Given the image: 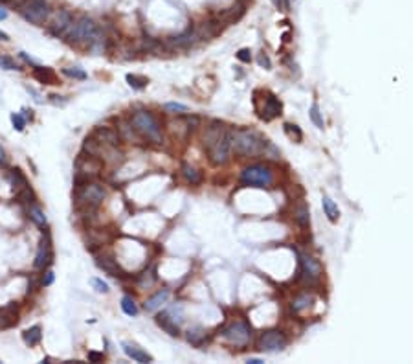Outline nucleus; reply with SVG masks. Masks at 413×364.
I'll return each instance as SVG.
<instances>
[{
  "mask_svg": "<svg viewBox=\"0 0 413 364\" xmlns=\"http://www.w3.org/2000/svg\"><path fill=\"white\" fill-rule=\"evenodd\" d=\"M265 142L255 131L250 129H235L232 131V149L237 155L242 156H257L263 155Z\"/></svg>",
  "mask_w": 413,
  "mask_h": 364,
  "instance_id": "obj_1",
  "label": "nucleus"
},
{
  "mask_svg": "<svg viewBox=\"0 0 413 364\" xmlns=\"http://www.w3.org/2000/svg\"><path fill=\"white\" fill-rule=\"evenodd\" d=\"M131 125H133L134 131L140 133L143 138H149V140L156 142V144L162 140L160 125H158L156 118H154L151 112H147V110H136L133 114Z\"/></svg>",
  "mask_w": 413,
  "mask_h": 364,
  "instance_id": "obj_2",
  "label": "nucleus"
},
{
  "mask_svg": "<svg viewBox=\"0 0 413 364\" xmlns=\"http://www.w3.org/2000/svg\"><path fill=\"white\" fill-rule=\"evenodd\" d=\"M67 34L70 37V40H73V42H90L92 44V42L100 40L98 26L88 17H79L77 20H73Z\"/></svg>",
  "mask_w": 413,
  "mask_h": 364,
  "instance_id": "obj_3",
  "label": "nucleus"
},
{
  "mask_svg": "<svg viewBox=\"0 0 413 364\" xmlns=\"http://www.w3.org/2000/svg\"><path fill=\"white\" fill-rule=\"evenodd\" d=\"M15 6L19 7L20 15L37 26H42L46 22L50 9H48L46 0H17Z\"/></svg>",
  "mask_w": 413,
  "mask_h": 364,
  "instance_id": "obj_4",
  "label": "nucleus"
},
{
  "mask_svg": "<svg viewBox=\"0 0 413 364\" xmlns=\"http://www.w3.org/2000/svg\"><path fill=\"white\" fill-rule=\"evenodd\" d=\"M241 181L246 186H255V188H270L274 182L272 171L265 166H250L242 169Z\"/></svg>",
  "mask_w": 413,
  "mask_h": 364,
  "instance_id": "obj_5",
  "label": "nucleus"
},
{
  "mask_svg": "<svg viewBox=\"0 0 413 364\" xmlns=\"http://www.w3.org/2000/svg\"><path fill=\"white\" fill-rule=\"evenodd\" d=\"M105 197H107V191L101 184H96V182L88 184L87 182L77 193V202L85 208H98Z\"/></svg>",
  "mask_w": 413,
  "mask_h": 364,
  "instance_id": "obj_6",
  "label": "nucleus"
},
{
  "mask_svg": "<svg viewBox=\"0 0 413 364\" xmlns=\"http://www.w3.org/2000/svg\"><path fill=\"white\" fill-rule=\"evenodd\" d=\"M207 151H209V160L213 162L215 166L226 164L228 158H230V151H232V133L226 129L222 133V136Z\"/></svg>",
  "mask_w": 413,
  "mask_h": 364,
  "instance_id": "obj_7",
  "label": "nucleus"
},
{
  "mask_svg": "<svg viewBox=\"0 0 413 364\" xmlns=\"http://www.w3.org/2000/svg\"><path fill=\"white\" fill-rule=\"evenodd\" d=\"M222 335H224L228 342L234 344V346H246L250 342V338H252V329H250V326L246 322L237 320V322L230 324Z\"/></svg>",
  "mask_w": 413,
  "mask_h": 364,
  "instance_id": "obj_8",
  "label": "nucleus"
},
{
  "mask_svg": "<svg viewBox=\"0 0 413 364\" xmlns=\"http://www.w3.org/2000/svg\"><path fill=\"white\" fill-rule=\"evenodd\" d=\"M288 344L287 337L281 333V331H267L263 333L257 342V348L261 351H268V353H274V351H281L285 346Z\"/></svg>",
  "mask_w": 413,
  "mask_h": 364,
  "instance_id": "obj_9",
  "label": "nucleus"
},
{
  "mask_svg": "<svg viewBox=\"0 0 413 364\" xmlns=\"http://www.w3.org/2000/svg\"><path fill=\"white\" fill-rule=\"evenodd\" d=\"M300 265H301V276L307 278L309 282L310 280H318L321 276V265L318 259H314L312 256H307V254H300Z\"/></svg>",
  "mask_w": 413,
  "mask_h": 364,
  "instance_id": "obj_10",
  "label": "nucleus"
},
{
  "mask_svg": "<svg viewBox=\"0 0 413 364\" xmlns=\"http://www.w3.org/2000/svg\"><path fill=\"white\" fill-rule=\"evenodd\" d=\"M281 110H283V105H281V101L275 98V96L268 94V98L265 100V107L259 110V116L263 118V120H274V118H277V116H281Z\"/></svg>",
  "mask_w": 413,
  "mask_h": 364,
  "instance_id": "obj_11",
  "label": "nucleus"
},
{
  "mask_svg": "<svg viewBox=\"0 0 413 364\" xmlns=\"http://www.w3.org/2000/svg\"><path fill=\"white\" fill-rule=\"evenodd\" d=\"M224 131H226V127H224L222 123H219V121H215V123H211L209 127H206V133H204V136H202V144H204V147L206 149L211 147L215 142L222 136Z\"/></svg>",
  "mask_w": 413,
  "mask_h": 364,
  "instance_id": "obj_12",
  "label": "nucleus"
},
{
  "mask_svg": "<svg viewBox=\"0 0 413 364\" xmlns=\"http://www.w3.org/2000/svg\"><path fill=\"white\" fill-rule=\"evenodd\" d=\"M94 138L100 142L101 146L105 144V146H110V147H114V146H118V144H120V135H118L116 131H112V129H108V127L96 129Z\"/></svg>",
  "mask_w": 413,
  "mask_h": 364,
  "instance_id": "obj_13",
  "label": "nucleus"
},
{
  "mask_svg": "<svg viewBox=\"0 0 413 364\" xmlns=\"http://www.w3.org/2000/svg\"><path fill=\"white\" fill-rule=\"evenodd\" d=\"M101 169V164L96 160L94 155H88L87 158H79L77 160V173L81 175H96Z\"/></svg>",
  "mask_w": 413,
  "mask_h": 364,
  "instance_id": "obj_14",
  "label": "nucleus"
},
{
  "mask_svg": "<svg viewBox=\"0 0 413 364\" xmlns=\"http://www.w3.org/2000/svg\"><path fill=\"white\" fill-rule=\"evenodd\" d=\"M121 346H123V351H125L127 355L133 359V361H136V363H151V361H153V357L141 350L140 346H136V344L123 342Z\"/></svg>",
  "mask_w": 413,
  "mask_h": 364,
  "instance_id": "obj_15",
  "label": "nucleus"
},
{
  "mask_svg": "<svg viewBox=\"0 0 413 364\" xmlns=\"http://www.w3.org/2000/svg\"><path fill=\"white\" fill-rule=\"evenodd\" d=\"M156 324L166 331L167 335H171V337H178L180 335L178 324H176L174 318H171L169 313H162V315H158V317H156Z\"/></svg>",
  "mask_w": 413,
  "mask_h": 364,
  "instance_id": "obj_16",
  "label": "nucleus"
},
{
  "mask_svg": "<svg viewBox=\"0 0 413 364\" xmlns=\"http://www.w3.org/2000/svg\"><path fill=\"white\" fill-rule=\"evenodd\" d=\"M294 219H296V222L300 224L301 228H309V224H310V216H309V206H307L303 201H300L296 206H294Z\"/></svg>",
  "mask_w": 413,
  "mask_h": 364,
  "instance_id": "obj_17",
  "label": "nucleus"
},
{
  "mask_svg": "<svg viewBox=\"0 0 413 364\" xmlns=\"http://www.w3.org/2000/svg\"><path fill=\"white\" fill-rule=\"evenodd\" d=\"M167 298H169V291L167 289H162L158 291L154 296H151L149 300L145 302V311H149V313H153V311L160 309L162 305L167 302Z\"/></svg>",
  "mask_w": 413,
  "mask_h": 364,
  "instance_id": "obj_18",
  "label": "nucleus"
},
{
  "mask_svg": "<svg viewBox=\"0 0 413 364\" xmlns=\"http://www.w3.org/2000/svg\"><path fill=\"white\" fill-rule=\"evenodd\" d=\"M321 204H323V212H325L327 219L331 222H336L338 219H340V208L336 206V202L331 199V197L323 195V199H321Z\"/></svg>",
  "mask_w": 413,
  "mask_h": 364,
  "instance_id": "obj_19",
  "label": "nucleus"
},
{
  "mask_svg": "<svg viewBox=\"0 0 413 364\" xmlns=\"http://www.w3.org/2000/svg\"><path fill=\"white\" fill-rule=\"evenodd\" d=\"M50 259H52L50 243L42 239V241H40V247H39V252H37V257H35V267H37V269H42L44 265L50 263Z\"/></svg>",
  "mask_w": 413,
  "mask_h": 364,
  "instance_id": "obj_20",
  "label": "nucleus"
},
{
  "mask_svg": "<svg viewBox=\"0 0 413 364\" xmlns=\"http://www.w3.org/2000/svg\"><path fill=\"white\" fill-rule=\"evenodd\" d=\"M96 263H98V267L100 269H103L107 274H110V276H121L120 272V267H118V263L114 261L112 257H108V256H101V257H98L96 259Z\"/></svg>",
  "mask_w": 413,
  "mask_h": 364,
  "instance_id": "obj_21",
  "label": "nucleus"
},
{
  "mask_svg": "<svg viewBox=\"0 0 413 364\" xmlns=\"http://www.w3.org/2000/svg\"><path fill=\"white\" fill-rule=\"evenodd\" d=\"M72 22H73L72 15L68 13V11H61V13L55 17L54 34H65V32H68V28H70Z\"/></svg>",
  "mask_w": 413,
  "mask_h": 364,
  "instance_id": "obj_22",
  "label": "nucleus"
},
{
  "mask_svg": "<svg viewBox=\"0 0 413 364\" xmlns=\"http://www.w3.org/2000/svg\"><path fill=\"white\" fill-rule=\"evenodd\" d=\"M15 305H7V307H2L0 309V328H9L17 322V313H15Z\"/></svg>",
  "mask_w": 413,
  "mask_h": 364,
  "instance_id": "obj_23",
  "label": "nucleus"
},
{
  "mask_svg": "<svg viewBox=\"0 0 413 364\" xmlns=\"http://www.w3.org/2000/svg\"><path fill=\"white\" fill-rule=\"evenodd\" d=\"M314 302V296L312 294H309V292H303V294H300V296L294 298L292 302V311H296V313H301L303 309H307V307H310V303Z\"/></svg>",
  "mask_w": 413,
  "mask_h": 364,
  "instance_id": "obj_24",
  "label": "nucleus"
},
{
  "mask_svg": "<svg viewBox=\"0 0 413 364\" xmlns=\"http://www.w3.org/2000/svg\"><path fill=\"white\" fill-rule=\"evenodd\" d=\"M40 337H42V333H40L39 326H34V328H30V329L22 333V338H24V342L28 346H37L40 342Z\"/></svg>",
  "mask_w": 413,
  "mask_h": 364,
  "instance_id": "obj_25",
  "label": "nucleus"
},
{
  "mask_svg": "<svg viewBox=\"0 0 413 364\" xmlns=\"http://www.w3.org/2000/svg\"><path fill=\"white\" fill-rule=\"evenodd\" d=\"M121 309H123V313L129 315V317H136V315H138V305L134 303V300L131 296L121 298Z\"/></svg>",
  "mask_w": 413,
  "mask_h": 364,
  "instance_id": "obj_26",
  "label": "nucleus"
},
{
  "mask_svg": "<svg viewBox=\"0 0 413 364\" xmlns=\"http://www.w3.org/2000/svg\"><path fill=\"white\" fill-rule=\"evenodd\" d=\"M182 173H184V177H186L191 184H199L200 179H202L199 171H197L193 166H189V164H184V166H182Z\"/></svg>",
  "mask_w": 413,
  "mask_h": 364,
  "instance_id": "obj_27",
  "label": "nucleus"
},
{
  "mask_svg": "<svg viewBox=\"0 0 413 364\" xmlns=\"http://www.w3.org/2000/svg\"><path fill=\"white\" fill-rule=\"evenodd\" d=\"M9 182H11V186L17 188V189L26 188V179L22 177V173H20L19 169H13V171L9 173Z\"/></svg>",
  "mask_w": 413,
  "mask_h": 364,
  "instance_id": "obj_28",
  "label": "nucleus"
},
{
  "mask_svg": "<svg viewBox=\"0 0 413 364\" xmlns=\"http://www.w3.org/2000/svg\"><path fill=\"white\" fill-rule=\"evenodd\" d=\"M28 214H30V217H32L39 226H44V224H46V216L42 214V210L40 208H37V206L32 204V206L28 208Z\"/></svg>",
  "mask_w": 413,
  "mask_h": 364,
  "instance_id": "obj_29",
  "label": "nucleus"
},
{
  "mask_svg": "<svg viewBox=\"0 0 413 364\" xmlns=\"http://www.w3.org/2000/svg\"><path fill=\"white\" fill-rule=\"evenodd\" d=\"M127 83H129L133 88H136V90H141V88L147 87V83H149V81H147L145 77H141V75L127 74Z\"/></svg>",
  "mask_w": 413,
  "mask_h": 364,
  "instance_id": "obj_30",
  "label": "nucleus"
},
{
  "mask_svg": "<svg viewBox=\"0 0 413 364\" xmlns=\"http://www.w3.org/2000/svg\"><path fill=\"white\" fill-rule=\"evenodd\" d=\"M285 133H287L288 138H292V140L298 142V144L303 140V133L300 131V127H298V125H292V123H285Z\"/></svg>",
  "mask_w": 413,
  "mask_h": 364,
  "instance_id": "obj_31",
  "label": "nucleus"
},
{
  "mask_svg": "<svg viewBox=\"0 0 413 364\" xmlns=\"http://www.w3.org/2000/svg\"><path fill=\"white\" fill-rule=\"evenodd\" d=\"M310 120L314 121V125H316L318 129H323V118H321V112H320L318 103H312V107H310Z\"/></svg>",
  "mask_w": 413,
  "mask_h": 364,
  "instance_id": "obj_32",
  "label": "nucleus"
},
{
  "mask_svg": "<svg viewBox=\"0 0 413 364\" xmlns=\"http://www.w3.org/2000/svg\"><path fill=\"white\" fill-rule=\"evenodd\" d=\"M0 68H4V70H17V63H15L11 57H7V55H0Z\"/></svg>",
  "mask_w": 413,
  "mask_h": 364,
  "instance_id": "obj_33",
  "label": "nucleus"
},
{
  "mask_svg": "<svg viewBox=\"0 0 413 364\" xmlns=\"http://www.w3.org/2000/svg\"><path fill=\"white\" fill-rule=\"evenodd\" d=\"M65 74L73 77V79H87V74L79 68H65Z\"/></svg>",
  "mask_w": 413,
  "mask_h": 364,
  "instance_id": "obj_34",
  "label": "nucleus"
},
{
  "mask_svg": "<svg viewBox=\"0 0 413 364\" xmlns=\"http://www.w3.org/2000/svg\"><path fill=\"white\" fill-rule=\"evenodd\" d=\"M166 110H169V112H178V114H184V112H187V107H186V105H182V103H166Z\"/></svg>",
  "mask_w": 413,
  "mask_h": 364,
  "instance_id": "obj_35",
  "label": "nucleus"
},
{
  "mask_svg": "<svg viewBox=\"0 0 413 364\" xmlns=\"http://www.w3.org/2000/svg\"><path fill=\"white\" fill-rule=\"evenodd\" d=\"M202 337H204V333H202V329H199V328H195V329H189V335H187L189 342H193V344H199Z\"/></svg>",
  "mask_w": 413,
  "mask_h": 364,
  "instance_id": "obj_36",
  "label": "nucleus"
},
{
  "mask_svg": "<svg viewBox=\"0 0 413 364\" xmlns=\"http://www.w3.org/2000/svg\"><path fill=\"white\" fill-rule=\"evenodd\" d=\"M11 123H13V127L17 129V131H22L24 125H26V120H24L20 114H11Z\"/></svg>",
  "mask_w": 413,
  "mask_h": 364,
  "instance_id": "obj_37",
  "label": "nucleus"
},
{
  "mask_svg": "<svg viewBox=\"0 0 413 364\" xmlns=\"http://www.w3.org/2000/svg\"><path fill=\"white\" fill-rule=\"evenodd\" d=\"M92 285L96 287V291H98V292H103V294H105V292H108V285L105 282H101L100 278H92Z\"/></svg>",
  "mask_w": 413,
  "mask_h": 364,
  "instance_id": "obj_38",
  "label": "nucleus"
},
{
  "mask_svg": "<svg viewBox=\"0 0 413 364\" xmlns=\"http://www.w3.org/2000/svg\"><path fill=\"white\" fill-rule=\"evenodd\" d=\"M237 59L242 61V63H250V61H252V52H250L248 48H242V50L237 52Z\"/></svg>",
  "mask_w": 413,
  "mask_h": 364,
  "instance_id": "obj_39",
  "label": "nucleus"
},
{
  "mask_svg": "<svg viewBox=\"0 0 413 364\" xmlns=\"http://www.w3.org/2000/svg\"><path fill=\"white\" fill-rule=\"evenodd\" d=\"M88 361H92V363H100V361H103V353L90 351V353H88Z\"/></svg>",
  "mask_w": 413,
  "mask_h": 364,
  "instance_id": "obj_40",
  "label": "nucleus"
},
{
  "mask_svg": "<svg viewBox=\"0 0 413 364\" xmlns=\"http://www.w3.org/2000/svg\"><path fill=\"white\" fill-rule=\"evenodd\" d=\"M257 63H259L261 67H265V68H270L272 65H270V59H268L267 55L265 54H261L259 57H257Z\"/></svg>",
  "mask_w": 413,
  "mask_h": 364,
  "instance_id": "obj_41",
  "label": "nucleus"
},
{
  "mask_svg": "<svg viewBox=\"0 0 413 364\" xmlns=\"http://www.w3.org/2000/svg\"><path fill=\"white\" fill-rule=\"evenodd\" d=\"M52 283H54V272L48 270L46 274H44V278H42V285H52Z\"/></svg>",
  "mask_w": 413,
  "mask_h": 364,
  "instance_id": "obj_42",
  "label": "nucleus"
},
{
  "mask_svg": "<svg viewBox=\"0 0 413 364\" xmlns=\"http://www.w3.org/2000/svg\"><path fill=\"white\" fill-rule=\"evenodd\" d=\"M7 17V13H6V9H2V7H0V20H4Z\"/></svg>",
  "mask_w": 413,
  "mask_h": 364,
  "instance_id": "obj_43",
  "label": "nucleus"
},
{
  "mask_svg": "<svg viewBox=\"0 0 413 364\" xmlns=\"http://www.w3.org/2000/svg\"><path fill=\"white\" fill-rule=\"evenodd\" d=\"M0 40H9V37H7V34H4V32H0Z\"/></svg>",
  "mask_w": 413,
  "mask_h": 364,
  "instance_id": "obj_44",
  "label": "nucleus"
},
{
  "mask_svg": "<svg viewBox=\"0 0 413 364\" xmlns=\"http://www.w3.org/2000/svg\"><path fill=\"white\" fill-rule=\"evenodd\" d=\"M6 160V155H4V149L0 147V162H4Z\"/></svg>",
  "mask_w": 413,
  "mask_h": 364,
  "instance_id": "obj_45",
  "label": "nucleus"
},
{
  "mask_svg": "<svg viewBox=\"0 0 413 364\" xmlns=\"http://www.w3.org/2000/svg\"><path fill=\"white\" fill-rule=\"evenodd\" d=\"M248 363H250V364H261V361H259V359H250Z\"/></svg>",
  "mask_w": 413,
  "mask_h": 364,
  "instance_id": "obj_46",
  "label": "nucleus"
}]
</instances>
